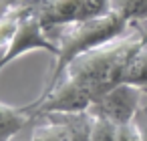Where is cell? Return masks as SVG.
<instances>
[{
	"label": "cell",
	"mask_w": 147,
	"mask_h": 141,
	"mask_svg": "<svg viewBox=\"0 0 147 141\" xmlns=\"http://www.w3.org/2000/svg\"><path fill=\"white\" fill-rule=\"evenodd\" d=\"M89 113H49L32 121L28 141H91Z\"/></svg>",
	"instance_id": "cell-4"
},
{
	"label": "cell",
	"mask_w": 147,
	"mask_h": 141,
	"mask_svg": "<svg viewBox=\"0 0 147 141\" xmlns=\"http://www.w3.org/2000/svg\"><path fill=\"white\" fill-rule=\"evenodd\" d=\"M34 115L28 107H14L0 101V141H14L30 123Z\"/></svg>",
	"instance_id": "cell-7"
},
{
	"label": "cell",
	"mask_w": 147,
	"mask_h": 141,
	"mask_svg": "<svg viewBox=\"0 0 147 141\" xmlns=\"http://www.w3.org/2000/svg\"><path fill=\"white\" fill-rule=\"evenodd\" d=\"M125 83L139 87L145 95H147V43L137 51L135 59L131 61V67L127 71Z\"/></svg>",
	"instance_id": "cell-10"
},
{
	"label": "cell",
	"mask_w": 147,
	"mask_h": 141,
	"mask_svg": "<svg viewBox=\"0 0 147 141\" xmlns=\"http://www.w3.org/2000/svg\"><path fill=\"white\" fill-rule=\"evenodd\" d=\"M42 2H45V0H18L22 12H36L42 6Z\"/></svg>",
	"instance_id": "cell-14"
},
{
	"label": "cell",
	"mask_w": 147,
	"mask_h": 141,
	"mask_svg": "<svg viewBox=\"0 0 147 141\" xmlns=\"http://www.w3.org/2000/svg\"><path fill=\"white\" fill-rule=\"evenodd\" d=\"M111 10L129 24L147 22V0H111Z\"/></svg>",
	"instance_id": "cell-9"
},
{
	"label": "cell",
	"mask_w": 147,
	"mask_h": 141,
	"mask_svg": "<svg viewBox=\"0 0 147 141\" xmlns=\"http://www.w3.org/2000/svg\"><path fill=\"white\" fill-rule=\"evenodd\" d=\"M145 43H147V22L131 24V28L125 34L73 59L65 69L63 77L69 79L93 105L111 89L125 83L131 61Z\"/></svg>",
	"instance_id": "cell-1"
},
{
	"label": "cell",
	"mask_w": 147,
	"mask_h": 141,
	"mask_svg": "<svg viewBox=\"0 0 147 141\" xmlns=\"http://www.w3.org/2000/svg\"><path fill=\"white\" fill-rule=\"evenodd\" d=\"M119 127L121 125H117L109 119L93 117L91 141H119Z\"/></svg>",
	"instance_id": "cell-11"
},
{
	"label": "cell",
	"mask_w": 147,
	"mask_h": 141,
	"mask_svg": "<svg viewBox=\"0 0 147 141\" xmlns=\"http://www.w3.org/2000/svg\"><path fill=\"white\" fill-rule=\"evenodd\" d=\"M131 28V24L121 18L115 10L97 16V18H89V20H79V22H71V24H61L53 30H49L51 38L55 40L59 55L55 57V65H53V73L42 89V93L51 91L59 79L63 77L65 69L69 67V63L73 59H77L79 55L101 47L121 34H125Z\"/></svg>",
	"instance_id": "cell-2"
},
{
	"label": "cell",
	"mask_w": 147,
	"mask_h": 141,
	"mask_svg": "<svg viewBox=\"0 0 147 141\" xmlns=\"http://www.w3.org/2000/svg\"><path fill=\"white\" fill-rule=\"evenodd\" d=\"M22 14L24 12L18 0H0V51L6 47V43L14 34V28Z\"/></svg>",
	"instance_id": "cell-8"
},
{
	"label": "cell",
	"mask_w": 147,
	"mask_h": 141,
	"mask_svg": "<svg viewBox=\"0 0 147 141\" xmlns=\"http://www.w3.org/2000/svg\"><path fill=\"white\" fill-rule=\"evenodd\" d=\"M30 51H47L53 57L59 55V49H57L55 40L51 38L47 28L42 26L40 18L36 16V12H24L18 18L14 34L10 36L6 47L0 51V73H2V69H6L12 61L20 59L22 55H26Z\"/></svg>",
	"instance_id": "cell-3"
},
{
	"label": "cell",
	"mask_w": 147,
	"mask_h": 141,
	"mask_svg": "<svg viewBox=\"0 0 147 141\" xmlns=\"http://www.w3.org/2000/svg\"><path fill=\"white\" fill-rule=\"evenodd\" d=\"M119 141H141V131L135 121L119 127Z\"/></svg>",
	"instance_id": "cell-12"
},
{
	"label": "cell",
	"mask_w": 147,
	"mask_h": 141,
	"mask_svg": "<svg viewBox=\"0 0 147 141\" xmlns=\"http://www.w3.org/2000/svg\"><path fill=\"white\" fill-rule=\"evenodd\" d=\"M107 12H111V0H45L36 16L49 32L61 24L97 18Z\"/></svg>",
	"instance_id": "cell-5"
},
{
	"label": "cell",
	"mask_w": 147,
	"mask_h": 141,
	"mask_svg": "<svg viewBox=\"0 0 147 141\" xmlns=\"http://www.w3.org/2000/svg\"><path fill=\"white\" fill-rule=\"evenodd\" d=\"M135 123L141 131V141H147V105H141V109L135 117Z\"/></svg>",
	"instance_id": "cell-13"
},
{
	"label": "cell",
	"mask_w": 147,
	"mask_h": 141,
	"mask_svg": "<svg viewBox=\"0 0 147 141\" xmlns=\"http://www.w3.org/2000/svg\"><path fill=\"white\" fill-rule=\"evenodd\" d=\"M145 93L129 83H121L115 89H111L107 95H103L101 99H97L91 107H89V115L91 117H103L109 119L117 125H125L135 121L139 109H141V97Z\"/></svg>",
	"instance_id": "cell-6"
}]
</instances>
